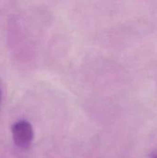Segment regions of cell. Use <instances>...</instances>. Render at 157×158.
<instances>
[{"instance_id":"1","label":"cell","mask_w":157,"mask_h":158,"mask_svg":"<svg viewBox=\"0 0 157 158\" xmlns=\"http://www.w3.org/2000/svg\"><path fill=\"white\" fill-rule=\"evenodd\" d=\"M12 137L15 144L21 148H28L33 139L31 125L26 120H19L12 126Z\"/></svg>"},{"instance_id":"2","label":"cell","mask_w":157,"mask_h":158,"mask_svg":"<svg viewBox=\"0 0 157 158\" xmlns=\"http://www.w3.org/2000/svg\"><path fill=\"white\" fill-rule=\"evenodd\" d=\"M0 97H1V92H0Z\"/></svg>"},{"instance_id":"3","label":"cell","mask_w":157,"mask_h":158,"mask_svg":"<svg viewBox=\"0 0 157 158\" xmlns=\"http://www.w3.org/2000/svg\"><path fill=\"white\" fill-rule=\"evenodd\" d=\"M154 158H157V156H155V157H154Z\"/></svg>"}]
</instances>
